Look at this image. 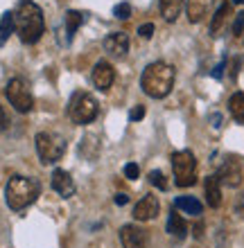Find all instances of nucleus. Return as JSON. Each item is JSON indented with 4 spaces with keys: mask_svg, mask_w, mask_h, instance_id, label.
I'll list each match as a JSON object with an SVG mask.
<instances>
[{
    "mask_svg": "<svg viewBox=\"0 0 244 248\" xmlns=\"http://www.w3.org/2000/svg\"><path fill=\"white\" fill-rule=\"evenodd\" d=\"M14 25H16V34L23 43H27V46L36 43L41 39V34L46 32V20H43L41 7L32 0H20L16 12H14Z\"/></svg>",
    "mask_w": 244,
    "mask_h": 248,
    "instance_id": "nucleus-1",
    "label": "nucleus"
},
{
    "mask_svg": "<svg viewBox=\"0 0 244 248\" xmlns=\"http://www.w3.org/2000/svg\"><path fill=\"white\" fill-rule=\"evenodd\" d=\"M140 86H143L145 95L154 99L167 97L172 93V86H174V68L165 61H154L143 70Z\"/></svg>",
    "mask_w": 244,
    "mask_h": 248,
    "instance_id": "nucleus-2",
    "label": "nucleus"
},
{
    "mask_svg": "<svg viewBox=\"0 0 244 248\" xmlns=\"http://www.w3.org/2000/svg\"><path fill=\"white\" fill-rule=\"evenodd\" d=\"M41 194V185L36 178L27 176H12L5 187V199L7 205L12 210H25L27 205H32Z\"/></svg>",
    "mask_w": 244,
    "mask_h": 248,
    "instance_id": "nucleus-3",
    "label": "nucleus"
},
{
    "mask_svg": "<svg viewBox=\"0 0 244 248\" xmlns=\"http://www.w3.org/2000/svg\"><path fill=\"white\" fill-rule=\"evenodd\" d=\"M172 170L179 187H190L197 183V158L188 149L172 154Z\"/></svg>",
    "mask_w": 244,
    "mask_h": 248,
    "instance_id": "nucleus-4",
    "label": "nucleus"
},
{
    "mask_svg": "<svg viewBox=\"0 0 244 248\" xmlns=\"http://www.w3.org/2000/svg\"><path fill=\"white\" fill-rule=\"evenodd\" d=\"M98 113H99V104L91 93H84V91L75 93L70 104H68V115H70V120L75 124L93 122V120L98 118Z\"/></svg>",
    "mask_w": 244,
    "mask_h": 248,
    "instance_id": "nucleus-5",
    "label": "nucleus"
},
{
    "mask_svg": "<svg viewBox=\"0 0 244 248\" xmlns=\"http://www.w3.org/2000/svg\"><path fill=\"white\" fill-rule=\"evenodd\" d=\"M64 151H66V142H64V138L59 133H52V131L36 133V154H39L43 165H52L57 160H61Z\"/></svg>",
    "mask_w": 244,
    "mask_h": 248,
    "instance_id": "nucleus-6",
    "label": "nucleus"
},
{
    "mask_svg": "<svg viewBox=\"0 0 244 248\" xmlns=\"http://www.w3.org/2000/svg\"><path fill=\"white\" fill-rule=\"evenodd\" d=\"M5 93H7V99H9V104H12L18 113H30V111H32L34 97H32V91H30V86L25 84V79H20V77L9 79V84H7Z\"/></svg>",
    "mask_w": 244,
    "mask_h": 248,
    "instance_id": "nucleus-7",
    "label": "nucleus"
},
{
    "mask_svg": "<svg viewBox=\"0 0 244 248\" xmlns=\"http://www.w3.org/2000/svg\"><path fill=\"white\" fill-rule=\"evenodd\" d=\"M217 178L226 187H238L242 183V165H240L238 158H226L217 171Z\"/></svg>",
    "mask_w": 244,
    "mask_h": 248,
    "instance_id": "nucleus-8",
    "label": "nucleus"
},
{
    "mask_svg": "<svg viewBox=\"0 0 244 248\" xmlns=\"http://www.w3.org/2000/svg\"><path fill=\"white\" fill-rule=\"evenodd\" d=\"M159 210H161L159 199L154 194H145L138 203H136V208H133V219H138V221H149V219H154V217L159 215Z\"/></svg>",
    "mask_w": 244,
    "mask_h": 248,
    "instance_id": "nucleus-9",
    "label": "nucleus"
},
{
    "mask_svg": "<svg viewBox=\"0 0 244 248\" xmlns=\"http://www.w3.org/2000/svg\"><path fill=\"white\" fill-rule=\"evenodd\" d=\"M113 81H115V70H113V65L109 61H98L95 68H93V84L95 88L99 91H106V88H111Z\"/></svg>",
    "mask_w": 244,
    "mask_h": 248,
    "instance_id": "nucleus-10",
    "label": "nucleus"
},
{
    "mask_svg": "<svg viewBox=\"0 0 244 248\" xmlns=\"http://www.w3.org/2000/svg\"><path fill=\"white\" fill-rule=\"evenodd\" d=\"M120 242L125 248H147V235L138 226H122L120 228Z\"/></svg>",
    "mask_w": 244,
    "mask_h": 248,
    "instance_id": "nucleus-11",
    "label": "nucleus"
},
{
    "mask_svg": "<svg viewBox=\"0 0 244 248\" xmlns=\"http://www.w3.org/2000/svg\"><path fill=\"white\" fill-rule=\"evenodd\" d=\"M104 50L111 57H125L129 52V36L125 32H113L104 39Z\"/></svg>",
    "mask_w": 244,
    "mask_h": 248,
    "instance_id": "nucleus-12",
    "label": "nucleus"
},
{
    "mask_svg": "<svg viewBox=\"0 0 244 248\" xmlns=\"http://www.w3.org/2000/svg\"><path fill=\"white\" fill-rule=\"evenodd\" d=\"M52 187H54V192H59L64 199H68V196H73L75 194V181H73V176L68 174V171H64V170H54L52 171Z\"/></svg>",
    "mask_w": 244,
    "mask_h": 248,
    "instance_id": "nucleus-13",
    "label": "nucleus"
},
{
    "mask_svg": "<svg viewBox=\"0 0 244 248\" xmlns=\"http://www.w3.org/2000/svg\"><path fill=\"white\" fill-rule=\"evenodd\" d=\"M206 199H208V205L211 208H219V203H222V183H219L217 176H208L206 178Z\"/></svg>",
    "mask_w": 244,
    "mask_h": 248,
    "instance_id": "nucleus-14",
    "label": "nucleus"
},
{
    "mask_svg": "<svg viewBox=\"0 0 244 248\" xmlns=\"http://www.w3.org/2000/svg\"><path fill=\"white\" fill-rule=\"evenodd\" d=\"M80 154L86 156L88 160H95L99 156V138L95 133H88V136L81 138L80 142Z\"/></svg>",
    "mask_w": 244,
    "mask_h": 248,
    "instance_id": "nucleus-15",
    "label": "nucleus"
},
{
    "mask_svg": "<svg viewBox=\"0 0 244 248\" xmlns=\"http://www.w3.org/2000/svg\"><path fill=\"white\" fill-rule=\"evenodd\" d=\"M208 5H211V0H188L185 9H188L190 23H199V20L204 18L206 12H208Z\"/></svg>",
    "mask_w": 244,
    "mask_h": 248,
    "instance_id": "nucleus-16",
    "label": "nucleus"
},
{
    "mask_svg": "<svg viewBox=\"0 0 244 248\" xmlns=\"http://www.w3.org/2000/svg\"><path fill=\"white\" fill-rule=\"evenodd\" d=\"M167 232L172 237H177V239H183L185 232H188V226H185L183 217L177 215V210H172L170 217H167Z\"/></svg>",
    "mask_w": 244,
    "mask_h": 248,
    "instance_id": "nucleus-17",
    "label": "nucleus"
},
{
    "mask_svg": "<svg viewBox=\"0 0 244 248\" xmlns=\"http://www.w3.org/2000/svg\"><path fill=\"white\" fill-rule=\"evenodd\" d=\"M181 9H183V0H161V14L167 23H174L181 16Z\"/></svg>",
    "mask_w": 244,
    "mask_h": 248,
    "instance_id": "nucleus-18",
    "label": "nucleus"
},
{
    "mask_svg": "<svg viewBox=\"0 0 244 248\" xmlns=\"http://www.w3.org/2000/svg\"><path fill=\"white\" fill-rule=\"evenodd\" d=\"M228 16H231V5H228V2H222V5L217 7V12H215L212 23H211V34L212 36H217V34L222 32V27H224V23H226Z\"/></svg>",
    "mask_w": 244,
    "mask_h": 248,
    "instance_id": "nucleus-19",
    "label": "nucleus"
},
{
    "mask_svg": "<svg viewBox=\"0 0 244 248\" xmlns=\"http://www.w3.org/2000/svg\"><path fill=\"white\" fill-rule=\"evenodd\" d=\"M174 208L185 212V215H192V217L201 215V203H199L195 196H179L177 201H174Z\"/></svg>",
    "mask_w": 244,
    "mask_h": 248,
    "instance_id": "nucleus-20",
    "label": "nucleus"
},
{
    "mask_svg": "<svg viewBox=\"0 0 244 248\" xmlns=\"http://www.w3.org/2000/svg\"><path fill=\"white\" fill-rule=\"evenodd\" d=\"M228 111L235 118V122L244 124V93H233L228 99Z\"/></svg>",
    "mask_w": 244,
    "mask_h": 248,
    "instance_id": "nucleus-21",
    "label": "nucleus"
},
{
    "mask_svg": "<svg viewBox=\"0 0 244 248\" xmlns=\"http://www.w3.org/2000/svg\"><path fill=\"white\" fill-rule=\"evenodd\" d=\"M81 23H84V16H81L80 12H75V9L66 12V36H68V41H73L75 32L81 27Z\"/></svg>",
    "mask_w": 244,
    "mask_h": 248,
    "instance_id": "nucleus-22",
    "label": "nucleus"
},
{
    "mask_svg": "<svg viewBox=\"0 0 244 248\" xmlns=\"http://www.w3.org/2000/svg\"><path fill=\"white\" fill-rule=\"evenodd\" d=\"M14 14L12 12H5L2 18H0V46H5L7 39L14 34Z\"/></svg>",
    "mask_w": 244,
    "mask_h": 248,
    "instance_id": "nucleus-23",
    "label": "nucleus"
},
{
    "mask_svg": "<svg viewBox=\"0 0 244 248\" xmlns=\"http://www.w3.org/2000/svg\"><path fill=\"white\" fill-rule=\"evenodd\" d=\"M113 16L120 20L131 18V5H129V2H118V5L113 7Z\"/></svg>",
    "mask_w": 244,
    "mask_h": 248,
    "instance_id": "nucleus-24",
    "label": "nucleus"
},
{
    "mask_svg": "<svg viewBox=\"0 0 244 248\" xmlns=\"http://www.w3.org/2000/svg\"><path fill=\"white\" fill-rule=\"evenodd\" d=\"M149 183H152L154 187H159V189H167V181H165L163 171H159V170L149 171Z\"/></svg>",
    "mask_w": 244,
    "mask_h": 248,
    "instance_id": "nucleus-25",
    "label": "nucleus"
},
{
    "mask_svg": "<svg viewBox=\"0 0 244 248\" xmlns=\"http://www.w3.org/2000/svg\"><path fill=\"white\" fill-rule=\"evenodd\" d=\"M233 34H235V36L244 34V12H240L238 16H235V20H233Z\"/></svg>",
    "mask_w": 244,
    "mask_h": 248,
    "instance_id": "nucleus-26",
    "label": "nucleus"
},
{
    "mask_svg": "<svg viewBox=\"0 0 244 248\" xmlns=\"http://www.w3.org/2000/svg\"><path fill=\"white\" fill-rule=\"evenodd\" d=\"M138 174H140V170H138V165L136 163H127L125 165V176L127 178H131L133 181V178H138Z\"/></svg>",
    "mask_w": 244,
    "mask_h": 248,
    "instance_id": "nucleus-27",
    "label": "nucleus"
},
{
    "mask_svg": "<svg viewBox=\"0 0 244 248\" xmlns=\"http://www.w3.org/2000/svg\"><path fill=\"white\" fill-rule=\"evenodd\" d=\"M145 118V106H133L131 113H129V120L131 122H138V120Z\"/></svg>",
    "mask_w": 244,
    "mask_h": 248,
    "instance_id": "nucleus-28",
    "label": "nucleus"
},
{
    "mask_svg": "<svg viewBox=\"0 0 244 248\" xmlns=\"http://www.w3.org/2000/svg\"><path fill=\"white\" fill-rule=\"evenodd\" d=\"M138 34L143 36V39H152L154 25H152V23H145V25H140V27H138Z\"/></svg>",
    "mask_w": 244,
    "mask_h": 248,
    "instance_id": "nucleus-29",
    "label": "nucleus"
},
{
    "mask_svg": "<svg viewBox=\"0 0 244 248\" xmlns=\"http://www.w3.org/2000/svg\"><path fill=\"white\" fill-rule=\"evenodd\" d=\"M224 70H226V59H222L217 65H215V70H212L211 75H212V77H215V79H222V75H224Z\"/></svg>",
    "mask_w": 244,
    "mask_h": 248,
    "instance_id": "nucleus-30",
    "label": "nucleus"
},
{
    "mask_svg": "<svg viewBox=\"0 0 244 248\" xmlns=\"http://www.w3.org/2000/svg\"><path fill=\"white\" fill-rule=\"evenodd\" d=\"M235 210H238V215H240V217H244V194H240L238 203H235Z\"/></svg>",
    "mask_w": 244,
    "mask_h": 248,
    "instance_id": "nucleus-31",
    "label": "nucleus"
},
{
    "mask_svg": "<svg viewBox=\"0 0 244 248\" xmlns=\"http://www.w3.org/2000/svg\"><path fill=\"white\" fill-rule=\"evenodd\" d=\"M127 203H129L127 194H115V205H127Z\"/></svg>",
    "mask_w": 244,
    "mask_h": 248,
    "instance_id": "nucleus-32",
    "label": "nucleus"
},
{
    "mask_svg": "<svg viewBox=\"0 0 244 248\" xmlns=\"http://www.w3.org/2000/svg\"><path fill=\"white\" fill-rule=\"evenodd\" d=\"M7 124H9V120H7V113L2 111V106H0V131L5 129Z\"/></svg>",
    "mask_w": 244,
    "mask_h": 248,
    "instance_id": "nucleus-33",
    "label": "nucleus"
},
{
    "mask_svg": "<svg viewBox=\"0 0 244 248\" xmlns=\"http://www.w3.org/2000/svg\"><path fill=\"white\" fill-rule=\"evenodd\" d=\"M240 65H242V59H233V70H231V75H233V77H238Z\"/></svg>",
    "mask_w": 244,
    "mask_h": 248,
    "instance_id": "nucleus-34",
    "label": "nucleus"
},
{
    "mask_svg": "<svg viewBox=\"0 0 244 248\" xmlns=\"http://www.w3.org/2000/svg\"><path fill=\"white\" fill-rule=\"evenodd\" d=\"M211 122H212V126H215V129H219V126H222V115H219V113H215V115L211 118Z\"/></svg>",
    "mask_w": 244,
    "mask_h": 248,
    "instance_id": "nucleus-35",
    "label": "nucleus"
},
{
    "mask_svg": "<svg viewBox=\"0 0 244 248\" xmlns=\"http://www.w3.org/2000/svg\"><path fill=\"white\" fill-rule=\"evenodd\" d=\"M233 5H244V0H233Z\"/></svg>",
    "mask_w": 244,
    "mask_h": 248,
    "instance_id": "nucleus-36",
    "label": "nucleus"
}]
</instances>
